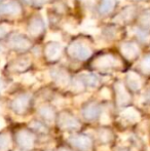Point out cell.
I'll return each instance as SVG.
<instances>
[{
    "label": "cell",
    "instance_id": "36",
    "mask_svg": "<svg viewBox=\"0 0 150 151\" xmlns=\"http://www.w3.org/2000/svg\"><path fill=\"white\" fill-rule=\"evenodd\" d=\"M59 151H69V150H67V149H65V148H62V149H60Z\"/></svg>",
    "mask_w": 150,
    "mask_h": 151
},
{
    "label": "cell",
    "instance_id": "2",
    "mask_svg": "<svg viewBox=\"0 0 150 151\" xmlns=\"http://www.w3.org/2000/svg\"><path fill=\"white\" fill-rule=\"evenodd\" d=\"M17 143L21 146L22 148L26 150H30L33 148L35 143V138L32 133L26 129H21L17 133L16 135Z\"/></svg>",
    "mask_w": 150,
    "mask_h": 151
},
{
    "label": "cell",
    "instance_id": "13",
    "mask_svg": "<svg viewBox=\"0 0 150 151\" xmlns=\"http://www.w3.org/2000/svg\"><path fill=\"white\" fill-rule=\"evenodd\" d=\"M52 77L55 79V81L61 86H66L69 83V75L65 70L62 69H55L52 71Z\"/></svg>",
    "mask_w": 150,
    "mask_h": 151
},
{
    "label": "cell",
    "instance_id": "1",
    "mask_svg": "<svg viewBox=\"0 0 150 151\" xmlns=\"http://www.w3.org/2000/svg\"><path fill=\"white\" fill-rule=\"evenodd\" d=\"M68 54L70 55V57H72V58H75V59H77V60L84 61L90 57V55H92V50H90L84 42L76 41L69 45Z\"/></svg>",
    "mask_w": 150,
    "mask_h": 151
},
{
    "label": "cell",
    "instance_id": "29",
    "mask_svg": "<svg viewBox=\"0 0 150 151\" xmlns=\"http://www.w3.org/2000/svg\"><path fill=\"white\" fill-rule=\"evenodd\" d=\"M72 86H73V90H74V91H80L83 90L84 82L82 81L81 78H75V79L73 80Z\"/></svg>",
    "mask_w": 150,
    "mask_h": 151
},
{
    "label": "cell",
    "instance_id": "16",
    "mask_svg": "<svg viewBox=\"0 0 150 151\" xmlns=\"http://www.w3.org/2000/svg\"><path fill=\"white\" fill-rule=\"evenodd\" d=\"M38 112H39V115L41 116L43 119H45L46 121L52 122V121L56 119L55 110L52 109L50 106H42L41 108H39Z\"/></svg>",
    "mask_w": 150,
    "mask_h": 151
},
{
    "label": "cell",
    "instance_id": "27",
    "mask_svg": "<svg viewBox=\"0 0 150 151\" xmlns=\"http://www.w3.org/2000/svg\"><path fill=\"white\" fill-rule=\"evenodd\" d=\"M140 68L144 73H150V55H147L143 58L140 63Z\"/></svg>",
    "mask_w": 150,
    "mask_h": 151
},
{
    "label": "cell",
    "instance_id": "11",
    "mask_svg": "<svg viewBox=\"0 0 150 151\" xmlns=\"http://www.w3.org/2000/svg\"><path fill=\"white\" fill-rule=\"evenodd\" d=\"M0 14L5 16H18L21 14V6L16 1L6 2L0 5Z\"/></svg>",
    "mask_w": 150,
    "mask_h": 151
},
{
    "label": "cell",
    "instance_id": "34",
    "mask_svg": "<svg viewBox=\"0 0 150 151\" xmlns=\"http://www.w3.org/2000/svg\"><path fill=\"white\" fill-rule=\"evenodd\" d=\"M3 88H4V83H3V81H2V80L0 79V91L3 90Z\"/></svg>",
    "mask_w": 150,
    "mask_h": 151
},
{
    "label": "cell",
    "instance_id": "30",
    "mask_svg": "<svg viewBox=\"0 0 150 151\" xmlns=\"http://www.w3.org/2000/svg\"><path fill=\"white\" fill-rule=\"evenodd\" d=\"M8 29H9L8 26H6V25H1V26H0V37H3L8 32Z\"/></svg>",
    "mask_w": 150,
    "mask_h": 151
},
{
    "label": "cell",
    "instance_id": "7",
    "mask_svg": "<svg viewBox=\"0 0 150 151\" xmlns=\"http://www.w3.org/2000/svg\"><path fill=\"white\" fill-rule=\"evenodd\" d=\"M118 64L116 58H114L111 55H104V56H101L100 58H98L96 61L94 62V66L97 69L101 70H106L110 69V68L115 67Z\"/></svg>",
    "mask_w": 150,
    "mask_h": 151
},
{
    "label": "cell",
    "instance_id": "6",
    "mask_svg": "<svg viewBox=\"0 0 150 151\" xmlns=\"http://www.w3.org/2000/svg\"><path fill=\"white\" fill-rule=\"evenodd\" d=\"M29 104H30V97L28 95H21L12 101L11 108L16 113L24 114L28 109Z\"/></svg>",
    "mask_w": 150,
    "mask_h": 151
},
{
    "label": "cell",
    "instance_id": "18",
    "mask_svg": "<svg viewBox=\"0 0 150 151\" xmlns=\"http://www.w3.org/2000/svg\"><path fill=\"white\" fill-rule=\"evenodd\" d=\"M116 0H101V3L99 5V12L101 14H108L115 7Z\"/></svg>",
    "mask_w": 150,
    "mask_h": 151
},
{
    "label": "cell",
    "instance_id": "35",
    "mask_svg": "<svg viewBox=\"0 0 150 151\" xmlns=\"http://www.w3.org/2000/svg\"><path fill=\"white\" fill-rule=\"evenodd\" d=\"M4 124H5V123H4V121L2 120V119H0V129H1L2 127H4Z\"/></svg>",
    "mask_w": 150,
    "mask_h": 151
},
{
    "label": "cell",
    "instance_id": "40",
    "mask_svg": "<svg viewBox=\"0 0 150 151\" xmlns=\"http://www.w3.org/2000/svg\"><path fill=\"white\" fill-rule=\"evenodd\" d=\"M0 1H1V0H0Z\"/></svg>",
    "mask_w": 150,
    "mask_h": 151
},
{
    "label": "cell",
    "instance_id": "37",
    "mask_svg": "<svg viewBox=\"0 0 150 151\" xmlns=\"http://www.w3.org/2000/svg\"><path fill=\"white\" fill-rule=\"evenodd\" d=\"M2 50H3V47H2V45H1V44H0V52H2Z\"/></svg>",
    "mask_w": 150,
    "mask_h": 151
},
{
    "label": "cell",
    "instance_id": "31",
    "mask_svg": "<svg viewBox=\"0 0 150 151\" xmlns=\"http://www.w3.org/2000/svg\"><path fill=\"white\" fill-rule=\"evenodd\" d=\"M64 29H66V31L70 32V33H75V32H76L75 28L72 26V25H70V24H66V25H64Z\"/></svg>",
    "mask_w": 150,
    "mask_h": 151
},
{
    "label": "cell",
    "instance_id": "26",
    "mask_svg": "<svg viewBox=\"0 0 150 151\" xmlns=\"http://www.w3.org/2000/svg\"><path fill=\"white\" fill-rule=\"evenodd\" d=\"M99 139L103 142V143H108L111 139H112V134L108 129H102L99 132Z\"/></svg>",
    "mask_w": 150,
    "mask_h": 151
},
{
    "label": "cell",
    "instance_id": "22",
    "mask_svg": "<svg viewBox=\"0 0 150 151\" xmlns=\"http://www.w3.org/2000/svg\"><path fill=\"white\" fill-rule=\"evenodd\" d=\"M139 23H140L142 29H150V12H145L142 14V16L139 19Z\"/></svg>",
    "mask_w": 150,
    "mask_h": 151
},
{
    "label": "cell",
    "instance_id": "38",
    "mask_svg": "<svg viewBox=\"0 0 150 151\" xmlns=\"http://www.w3.org/2000/svg\"><path fill=\"white\" fill-rule=\"evenodd\" d=\"M119 151H128V149H126V148H123V149H120Z\"/></svg>",
    "mask_w": 150,
    "mask_h": 151
},
{
    "label": "cell",
    "instance_id": "33",
    "mask_svg": "<svg viewBox=\"0 0 150 151\" xmlns=\"http://www.w3.org/2000/svg\"><path fill=\"white\" fill-rule=\"evenodd\" d=\"M101 95H102L104 98H109V97H110V93H109V91L107 90V88H104V90L101 91Z\"/></svg>",
    "mask_w": 150,
    "mask_h": 151
},
{
    "label": "cell",
    "instance_id": "24",
    "mask_svg": "<svg viewBox=\"0 0 150 151\" xmlns=\"http://www.w3.org/2000/svg\"><path fill=\"white\" fill-rule=\"evenodd\" d=\"M29 65H30V60H29L28 58L21 59V60L17 61V63L14 64V70H18V71H23V70L27 69Z\"/></svg>",
    "mask_w": 150,
    "mask_h": 151
},
{
    "label": "cell",
    "instance_id": "20",
    "mask_svg": "<svg viewBox=\"0 0 150 151\" xmlns=\"http://www.w3.org/2000/svg\"><path fill=\"white\" fill-rule=\"evenodd\" d=\"M81 31L86 32V33H90V34H95L97 32H99V30L96 27V23L93 20H86L85 22L82 24L81 26Z\"/></svg>",
    "mask_w": 150,
    "mask_h": 151
},
{
    "label": "cell",
    "instance_id": "8",
    "mask_svg": "<svg viewBox=\"0 0 150 151\" xmlns=\"http://www.w3.org/2000/svg\"><path fill=\"white\" fill-rule=\"evenodd\" d=\"M122 56L128 60H135L139 56V47L134 42H126L120 47Z\"/></svg>",
    "mask_w": 150,
    "mask_h": 151
},
{
    "label": "cell",
    "instance_id": "10",
    "mask_svg": "<svg viewBox=\"0 0 150 151\" xmlns=\"http://www.w3.org/2000/svg\"><path fill=\"white\" fill-rule=\"evenodd\" d=\"M101 114V108L99 105L95 103L88 104L85 107L82 109V115L86 120H95L99 117Z\"/></svg>",
    "mask_w": 150,
    "mask_h": 151
},
{
    "label": "cell",
    "instance_id": "23",
    "mask_svg": "<svg viewBox=\"0 0 150 151\" xmlns=\"http://www.w3.org/2000/svg\"><path fill=\"white\" fill-rule=\"evenodd\" d=\"M137 38L143 43H148L150 42V33H148L145 29H138L136 31Z\"/></svg>",
    "mask_w": 150,
    "mask_h": 151
},
{
    "label": "cell",
    "instance_id": "14",
    "mask_svg": "<svg viewBox=\"0 0 150 151\" xmlns=\"http://www.w3.org/2000/svg\"><path fill=\"white\" fill-rule=\"evenodd\" d=\"M126 83H128V88L132 91H137L141 88L142 86V81H141L140 76L135 72H130L126 76Z\"/></svg>",
    "mask_w": 150,
    "mask_h": 151
},
{
    "label": "cell",
    "instance_id": "12",
    "mask_svg": "<svg viewBox=\"0 0 150 151\" xmlns=\"http://www.w3.org/2000/svg\"><path fill=\"white\" fill-rule=\"evenodd\" d=\"M115 91H116V101H117V104L120 106L126 105V104L130 102L131 98L128 93L126 91L124 86L121 83V82H117L115 84Z\"/></svg>",
    "mask_w": 150,
    "mask_h": 151
},
{
    "label": "cell",
    "instance_id": "3",
    "mask_svg": "<svg viewBox=\"0 0 150 151\" xmlns=\"http://www.w3.org/2000/svg\"><path fill=\"white\" fill-rule=\"evenodd\" d=\"M69 141L79 151H92L93 149V141L90 136H86V135L72 136Z\"/></svg>",
    "mask_w": 150,
    "mask_h": 151
},
{
    "label": "cell",
    "instance_id": "21",
    "mask_svg": "<svg viewBox=\"0 0 150 151\" xmlns=\"http://www.w3.org/2000/svg\"><path fill=\"white\" fill-rule=\"evenodd\" d=\"M10 138L7 134L0 135V151H7L10 148Z\"/></svg>",
    "mask_w": 150,
    "mask_h": 151
},
{
    "label": "cell",
    "instance_id": "17",
    "mask_svg": "<svg viewBox=\"0 0 150 151\" xmlns=\"http://www.w3.org/2000/svg\"><path fill=\"white\" fill-rule=\"evenodd\" d=\"M121 116L124 118V119H126L128 121H132V122L139 121V120H140V118H141L140 113H139V112L133 107H130V108H126V109H124L123 111L121 112Z\"/></svg>",
    "mask_w": 150,
    "mask_h": 151
},
{
    "label": "cell",
    "instance_id": "32",
    "mask_svg": "<svg viewBox=\"0 0 150 151\" xmlns=\"http://www.w3.org/2000/svg\"><path fill=\"white\" fill-rule=\"evenodd\" d=\"M32 1H33V3H34L35 5H42V4L46 3L48 0H32Z\"/></svg>",
    "mask_w": 150,
    "mask_h": 151
},
{
    "label": "cell",
    "instance_id": "9",
    "mask_svg": "<svg viewBox=\"0 0 150 151\" xmlns=\"http://www.w3.org/2000/svg\"><path fill=\"white\" fill-rule=\"evenodd\" d=\"M62 54V45L58 41H52L48 43L45 47V55L47 60L55 61L58 60Z\"/></svg>",
    "mask_w": 150,
    "mask_h": 151
},
{
    "label": "cell",
    "instance_id": "5",
    "mask_svg": "<svg viewBox=\"0 0 150 151\" xmlns=\"http://www.w3.org/2000/svg\"><path fill=\"white\" fill-rule=\"evenodd\" d=\"M58 124L62 129H77L80 123L73 115L69 113H61L58 118Z\"/></svg>",
    "mask_w": 150,
    "mask_h": 151
},
{
    "label": "cell",
    "instance_id": "19",
    "mask_svg": "<svg viewBox=\"0 0 150 151\" xmlns=\"http://www.w3.org/2000/svg\"><path fill=\"white\" fill-rule=\"evenodd\" d=\"M80 78L84 82V84L92 86V88H95V86H97L99 84L98 77L96 75H94V74H83Z\"/></svg>",
    "mask_w": 150,
    "mask_h": 151
},
{
    "label": "cell",
    "instance_id": "39",
    "mask_svg": "<svg viewBox=\"0 0 150 151\" xmlns=\"http://www.w3.org/2000/svg\"><path fill=\"white\" fill-rule=\"evenodd\" d=\"M131 1H144V0H131Z\"/></svg>",
    "mask_w": 150,
    "mask_h": 151
},
{
    "label": "cell",
    "instance_id": "15",
    "mask_svg": "<svg viewBox=\"0 0 150 151\" xmlns=\"http://www.w3.org/2000/svg\"><path fill=\"white\" fill-rule=\"evenodd\" d=\"M44 30V25L41 19L39 18H34L30 22L29 25V33L32 36H38L43 32Z\"/></svg>",
    "mask_w": 150,
    "mask_h": 151
},
{
    "label": "cell",
    "instance_id": "25",
    "mask_svg": "<svg viewBox=\"0 0 150 151\" xmlns=\"http://www.w3.org/2000/svg\"><path fill=\"white\" fill-rule=\"evenodd\" d=\"M30 127H32L34 131H36L40 134L47 133V129H46V127L43 124V123L40 122V121H33V122L30 123Z\"/></svg>",
    "mask_w": 150,
    "mask_h": 151
},
{
    "label": "cell",
    "instance_id": "28",
    "mask_svg": "<svg viewBox=\"0 0 150 151\" xmlns=\"http://www.w3.org/2000/svg\"><path fill=\"white\" fill-rule=\"evenodd\" d=\"M135 14V9L133 7H128L126 8V9L123 10V12L120 14V17H121V20L122 21H128L131 20V19H133V17H134Z\"/></svg>",
    "mask_w": 150,
    "mask_h": 151
},
{
    "label": "cell",
    "instance_id": "4",
    "mask_svg": "<svg viewBox=\"0 0 150 151\" xmlns=\"http://www.w3.org/2000/svg\"><path fill=\"white\" fill-rule=\"evenodd\" d=\"M9 45L11 48L18 50V52H24L31 47V42L27 37L20 34H14L10 36L9 38Z\"/></svg>",
    "mask_w": 150,
    "mask_h": 151
}]
</instances>
